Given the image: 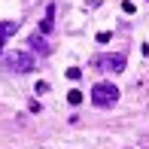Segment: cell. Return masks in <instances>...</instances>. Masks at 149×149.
Returning a JSON list of instances; mask_svg holds the SVG:
<instances>
[{"instance_id": "obj_1", "label": "cell", "mask_w": 149, "mask_h": 149, "mask_svg": "<svg viewBox=\"0 0 149 149\" xmlns=\"http://www.w3.org/2000/svg\"><path fill=\"white\" fill-rule=\"evenodd\" d=\"M119 100V85H113V82H97L91 88V104L94 107H113Z\"/></svg>"}, {"instance_id": "obj_2", "label": "cell", "mask_w": 149, "mask_h": 149, "mask_svg": "<svg viewBox=\"0 0 149 149\" xmlns=\"http://www.w3.org/2000/svg\"><path fill=\"white\" fill-rule=\"evenodd\" d=\"M6 67L15 73H31L33 67H37V61H33V55H28V52H9L6 55Z\"/></svg>"}, {"instance_id": "obj_3", "label": "cell", "mask_w": 149, "mask_h": 149, "mask_svg": "<svg viewBox=\"0 0 149 149\" xmlns=\"http://www.w3.org/2000/svg\"><path fill=\"white\" fill-rule=\"evenodd\" d=\"M94 67L107 73H122L125 70V55H100V58H94Z\"/></svg>"}, {"instance_id": "obj_4", "label": "cell", "mask_w": 149, "mask_h": 149, "mask_svg": "<svg viewBox=\"0 0 149 149\" xmlns=\"http://www.w3.org/2000/svg\"><path fill=\"white\" fill-rule=\"evenodd\" d=\"M31 49H37V52H43V55H49V52H52V46L49 43H46V37H43V33H33V37H31Z\"/></svg>"}, {"instance_id": "obj_5", "label": "cell", "mask_w": 149, "mask_h": 149, "mask_svg": "<svg viewBox=\"0 0 149 149\" xmlns=\"http://www.w3.org/2000/svg\"><path fill=\"white\" fill-rule=\"evenodd\" d=\"M18 31V22H0V52H3V40Z\"/></svg>"}, {"instance_id": "obj_6", "label": "cell", "mask_w": 149, "mask_h": 149, "mask_svg": "<svg viewBox=\"0 0 149 149\" xmlns=\"http://www.w3.org/2000/svg\"><path fill=\"white\" fill-rule=\"evenodd\" d=\"M55 6H49V9H46V18H43V24H40V33H49L52 31V24H55Z\"/></svg>"}, {"instance_id": "obj_7", "label": "cell", "mask_w": 149, "mask_h": 149, "mask_svg": "<svg viewBox=\"0 0 149 149\" xmlns=\"http://www.w3.org/2000/svg\"><path fill=\"white\" fill-rule=\"evenodd\" d=\"M67 100H70L73 107H76V104H82V91H70V94H67Z\"/></svg>"}]
</instances>
